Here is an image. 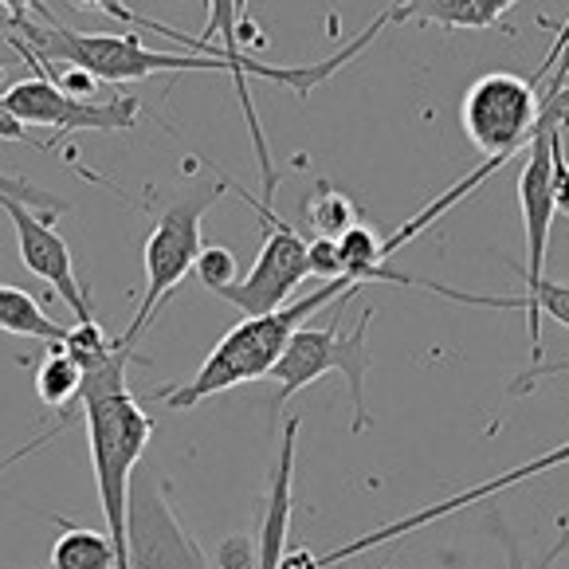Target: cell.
I'll use <instances>...</instances> for the list:
<instances>
[{
	"instance_id": "cell-1",
	"label": "cell",
	"mask_w": 569,
	"mask_h": 569,
	"mask_svg": "<svg viewBox=\"0 0 569 569\" xmlns=\"http://www.w3.org/2000/svg\"><path fill=\"white\" fill-rule=\"evenodd\" d=\"M9 32H20V40L32 48V56L40 59V63H68V68H79V71H87V76H94L99 83H138V79L158 76V71H220V76H228L236 94H240L243 118H248L251 146H256V161H260V177H263V201L276 204L279 169L271 166V150H268V138H263L260 114L251 107L248 76H243L240 68H232L228 59L197 56V51L169 56V51L146 48L142 36H134V32H122V36L71 32V28H63L56 17H48V28H36L32 20H24V24H9Z\"/></svg>"
},
{
	"instance_id": "cell-2",
	"label": "cell",
	"mask_w": 569,
	"mask_h": 569,
	"mask_svg": "<svg viewBox=\"0 0 569 569\" xmlns=\"http://www.w3.org/2000/svg\"><path fill=\"white\" fill-rule=\"evenodd\" d=\"M346 291H353V283L335 279V283H319L310 295L287 302V307L260 315V319H243L212 346V353L204 358V366L197 369L193 381H181L173 389H158V401H166L169 409L184 412L193 405L209 401V397L236 389L243 381H256V377H271V369L279 366L287 342L307 327L310 319H319L322 310L335 307Z\"/></svg>"
},
{
	"instance_id": "cell-3",
	"label": "cell",
	"mask_w": 569,
	"mask_h": 569,
	"mask_svg": "<svg viewBox=\"0 0 569 569\" xmlns=\"http://www.w3.org/2000/svg\"><path fill=\"white\" fill-rule=\"evenodd\" d=\"M361 287L346 291L335 302V310L327 315L322 327H302L299 335L287 342L279 366L271 369V381H276V409H283L295 393H302L307 386H315L319 377L342 373L346 386H350V405H353V432H366L369 428V405H366V377H369V322H373V307L361 310V319L353 330L338 327V315H342L346 302L358 295Z\"/></svg>"
},
{
	"instance_id": "cell-4",
	"label": "cell",
	"mask_w": 569,
	"mask_h": 569,
	"mask_svg": "<svg viewBox=\"0 0 569 569\" xmlns=\"http://www.w3.org/2000/svg\"><path fill=\"white\" fill-rule=\"evenodd\" d=\"M228 189V177H220L217 184H204V189H193V193H184L181 201H173L166 212L158 217L153 224L150 240H146V291H142V302H138V315L130 322L118 342L130 346L146 335V327L153 322V315L161 310V302L184 283V276L197 268V256L204 251V240H201V224H204V212L224 197Z\"/></svg>"
},
{
	"instance_id": "cell-5",
	"label": "cell",
	"mask_w": 569,
	"mask_h": 569,
	"mask_svg": "<svg viewBox=\"0 0 569 569\" xmlns=\"http://www.w3.org/2000/svg\"><path fill=\"white\" fill-rule=\"evenodd\" d=\"M228 189H232L243 204H251V212L260 217L263 248H260V256H256V263H251L248 276H243L240 283L224 287L220 299L232 302L243 319H260V315H271V310L287 307V299L299 291V283L310 279L307 236L295 224H287L276 212V204H268L263 197L256 201V197H251L243 184H236L232 177H228Z\"/></svg>"
},
{
	"instance_id": "cell-6",
	"label": "cell",
	"mask_w": 569,
	"mask_h": 569,
	"mask_svg": "<svg viewBox=\"0 0 569 569\" xmlns=\"http://www.w3.org/2000/svg\"><path fill=\"white\" fill-rule=\"evenodd\" d=\"M542 118V94L535 79L515 71H487L468 87L460 102V126L483 158L511 161L530 146Z\"/></svg>"
},
{
	"instance_id": "cell-7",
	"label": "cell",
	"mask_w": 569,
	"mask_h": 569,
	"mask_svg": "<svg viewBox=\"0 0 569 569\" xmlns=\"http://www.w3.org/2000/svg\"><path fill=\"white\" fill-rule=\"evenodd\" d=\"M0 110H9L12 118L32 130H56V142L63 134H83V130H99V134H122L134 130L142 102L134 94H110V99H76V94L59 91L51 79L32 76L12 83L9 91H0Z\"/></svg>"
},
{
	"instance_id": "cell-8",
	"label": "cell",
	"mask_w": 569,
	"mask_h": 569,
	"mask_svg": "<svg viewBox=\"0 0 569 569\" xmlns=\"http://www.w3.org/2000/svg\"><path fill=\"white\" fill-rule=\"evenodd\" d=\"M126 553H130V569H212L193 535L177 522L158 471L142 468V463H138L134 483H130Z\"/></svg>"
},
{
	"instance_id": "cell-9",
	"label": "cell",
	"mask_w": 569,
	"mask_h": 569,
	"mask_svg": "<svg viewBox=\"0 0 569 569\" xmlns=\"http://www.w3.org/2000/svg\"><path fill=\"white\" fill-rule=\"evenodd\" d=\"M0 209L9 212L12 228H17L20 263H24L36 279H43L59 299L68 302L76 322H94L91 299H87L83 283H79V276H76V263H71L68 240L56 232V224H51L56 217H51V212H40V209H28V204H20V201H0Z\"/></svg>"
},
{
	"instance_id": "cell-10",
	"label": "cell",
	"mask_w": 569,
	"mask_h": 569,
	"mask_svg": "<svg viewBox=\"0 0 569 569\" xmlns=\"http://www.w3.org/2000/svg\"><path fill=\"white\" fill-rule=\"evenodd\" d=\"M558 463H569V440H566V445H558V448H553V452H542V456H535V460L519 463V468L502 471V476H495V479H487V483L471 487V491H460V495H452V499H445V502H432V507H420V511L405 515V519H397V522H386V527L369 530V535L353 538V542L335 546V550H330V553H322V569H330V566H342V561L358 558V553H366V550H377V546H389V542H397V538H409L412 530L428 527V522H440V519H448V515L463 511V507H476V502L491 499L495 491H507V487L522 483V479H535V476H542V471L558 468Z\"/></svg>"
},
{
	"instance_id": "cell-11",
	"label": "cell",
	"mask_w": 569,
	"mask_h": 569,
	"mask_svg": "<svg viewBox=\"0 0 569 569\" xmlns=\"http://www.w3.org/2000/svg\"><path fill=\"white\" fill-rule=\"evenodd\" d=\"M425 291L445 295V299H452V302H468V307L527 310L530 353H535L538 366H542V319H553L558 327L569 330V283H553V279H546L538 291H527V295H471V291H456V287H445V283H428V279H425Z\"/></svg>"
},
{
	"instance_id": "cell-12",
	"label": "cell",
	"mask_w": 569,
	"mask_h": 569,
	"mask_svg": "<svg viewBox=\"0 0 569 569\" xmlns=\"http://www.w3.org/2000/svg\"><path fill=\"white\" fill-rule=\"evenodd\" d=\"M302 420L291 417L283 428V445H279V460L271 471V499L268 515H263L260 530V569H279L287 553V527H291V483H295V445H299Z\"/></svg>"
},
{
	"instance_id": "cell-13",
	"label": "cell",
	"mask_w": 569,
	"mask_h": 569,
	"mask_svg": "<svg viewBox=\"0 0 569 569\" xmlns=\"http://www.w3.org/2000/svg\"><path fill=\"white\" fill-rule=\"evenodd\" d=\"M522 0H393L389 4V20L405 24V20H425V24L440 28H495L502 12H511Z\"/></svg>"
},
{
	"instance_id": "cell-14",
	"label": "cell",
	"mask_w": 569,
	"mask_h": 569,
	"mask_svg": "<svg viewBox=\"0 0 569 569\" xmlns=\"http://www.w3.org/2000/svg\"><path fill=\"white\" fill-rule=\"evenodd\" d=\"M79 389H83V366L56 342L48 358H43V366L36 369V393H40L43 409H63L59 432L68 428L71 409H79Z\"/></svg>"
},
{
	"instance_id": "cell-15",
	"label": "cell",
	"mask_w": 569,
	"mask_h": 569,
	"mask_svg": "<svg viewBox=\"0 0 569 569\" xmlns=\"http://www.w3.org/2000/svg\"><path fill=\"white\" fill-rule=\"evenodd\" d=\"M0 330L17 338H36V342H63L68 327H59L56 319H48V310L17 283H0Z\"/></svg>"
},
{
	"instance_id": "cell-16",
	"label": "cell",
	"mask_w": 569,
	"mask_h": 569,
	"mask_svg": "<svg viewBox=\"0 0 569 569\" xmlns=\"http://www.w3.org/2000/svg\"><path fill=\"white\" fill-rule=\"evenodd\" d=\"M51 569H118V550L107 530L63 527L51 546Z\"/></svg>"
},
{
	"instance_id": "cell-17",
	"label": "cell",
	"mask_w": 569,
	"mask_h": 569,
	"mask_svg": "<svg viewBox=\"0 0 569 569\" xmlns=\"http://www.w3.org/2000/svg\"><path fill=\"white\" fill-rule=\"evenodd\" d=\"M302 220L310 224V232L322 240H342L353 224H361V212L342 189H335L330 181L315 184V193L302 201Z\"/></svg>"
},
{
	"instance_id": "cell-18",
	"label": "cell",
	"mask_w": 569,
	"mask_h": 569,
	"mask_svg": "<svg viewBox=\"0 0 569 569\" xmlns=\"http://www.w3.org/2000/svg\"><path fill=\"white\" fill-rule=\"evenodd\" d=\"M193 276L201 279V287H209L212 295H220L224 287L240 283V263H236V251L220 248V243H204V251L197 256Z\"/></svg>"
},
{
	"instance_id": "cell-19",
	"label": "cell",
	"mask_w": 569,
	"mask_h": 569,
	"mask_svg": "<svg viewBox=\"0 0 569 569\" xmlns=\"http://www.w3.org/2000/svg\"><path fill=\"white\" fill-rule=\"evenodd\" d=\"M0 201H20V204H28V209L51 212V217H59V212L68 209L63 201H56L51 193L36 189L32 181H24V177H17V173H0Z\"/></svg>"
},
{
	"instance_id": "cell-20",
	"label": "cell",
	"mask_w": 569,
	"mask_h": 569,
	"mask_svg": "<svg viewBox=\"0 0 569 569\" xmlns=\"http://www.w3.org/2000/svg\"><path fill=\"white\" fill-rule=\"evenodd\" d=\"M307 256H310V276H315V279H322V283L346 279L338 240H322V236H310V240H307ZM346 283H350V279H346ZM353 287H358V283H353Z\"/></svg>"
},
{
	"instance_id": "cell-21",
	"label": "cell",
	"mask_w": 569,
	"mask_h": 569,
	"mask_svg": "<svg viewBox=\"0 0 569 569\" xmlns=\"http://www.w3.org/2000/svg\"><path fill=\"white\" fill-rule=\"evenodd\" d=\"M217 566L220 569H260V538H248V535L224 538L217 550Z\"/></svg>"
},
{
	"instance_id": "cell-22",
	"label": "cell",
	"mask_w": 569,
	"mask_h": 569,
	"mask_svg": "<svg viewBox=\"0 0 569 569\" xmlns=\"http://www.w3.org/2000/svg\"><path fill=\"white\" fill-rule=\"evenodd\" d=\"M76 9H91V12H110L114 20H122V24H134L138 28V12H130L122 4V0H76Z\"/></svg>"
},
{
	"instance_id": "cell-23",
	"label": "cell",
	"mask_w": 569,
	"mask_h": 569,
	"mask_svg": "<svg viewBox=\"0 0 569 569\" xmlns=\"http://www.w3.org/2000/svg\"><path fill=\"white\" fill-rule=\"evenodd\" d=\"M279 569H322V553L307 550V546H302V550H287Z\"/></svg>"
},
{
	"instance_id": "cell-24",
	"label": "cell",
	"mask_w": 569,
	"mask_h": 569,
	"mask_svg": "<svg viewBox=\"0 0 569 569\" xmlns=\"http://www.w3.org/2000/svg\"><path fill=\"white\" fill-rule=\"evenodd\" d=\"M499 535H502V546H507V569H527V558H522L519 538H515L511 530H502V527H499Z\"/></svg>"
},
{
	"instance_id": "cell-25",
	"label": "cell",
	"mask_w": 569,
	"mask_h": 569,
	"mask_svg": "<svg viewBox=\"0 0 569 569\" xmlns=\"http://www.w3.org/2000/svg\"><path fill=\"white\" fill-rule=\"evenodd\" d=\"M4 4V12H9V24H24L28 12L40 9V0H0Z\"/></svg>"
},
{
	"instance_id": "cell-26",
	"label": "cell",
	"mask_w": 569,
	"mask_h": 569,
	"mask_svg": "<svg viewBox=\"0 0 569 569\" xmlns=\"http://www.w3.org/2000/svg\"><path fill=\"white\" fill-rule=\"evenodd\" d=\"M569 550V530H566V522H561V535H558V546H550V550L542 553V558H538V566L535 569H553V561L561 558V553Z\"/></svg>"
},
{
	"instance_id": "cell-27",
	"label": "cell",
	"mask_w": 569,
	"mask_h": 569,
	"mask_svg": "<svg viewBox=\"0 0 569 569\" xmlns=\"http://www.w3.org/2000/svg\"><path fill=\"white\" fill-rule=\"evenodd\" d=\"M236 9H240V28H243L240 43H243V40H256V28L248 24V0H236Z\"/></svg>"
},
{
	"instance_id": "cell-28",
	"label": "cell",
	"mask_w": 569,
	"mask_h": 569,
	"mask_svg": "<svg viewBox=\"0 0 569 569\" xmlns=\"http://www.w3.org/2000/svg\"><path fill=\"white\" fill-rule=\"evenodd\" d=\"M566 48H569V20L561 24V36H558V43H553L550 59H546V68H553V59H558V51H566Z\"/></svg>"
},
{
	"instance_id": "cell-29",
	"label": "cell",
	"mask_w": 569,
	"mask_h": 569,
	"mask_svg": "<svg viewBox=\"0 0 569 569\" xmlns=\"http://www.w3.org/2000/svg\"><path fill=\"white\" fill-rule=\"evenodd\" d=\"M558 79H561V91L569 94V48H566V56H561V63H558Z\"/></svg>"
},
{
	"instance_id": "cell-30",
	"label": "cell",
	"mask_w": 569,
	"mask_h": 569,
	"mask_svg": "<svg viewBox=\"0 0 569 569\" xmlns=\"http://www.w3.org/2000/svg\"><path fill=\"white\" fill-rule=\"evenodd\" d=\"M381 569H389V566H381Z\"/></svg>"
}]
</instances>
